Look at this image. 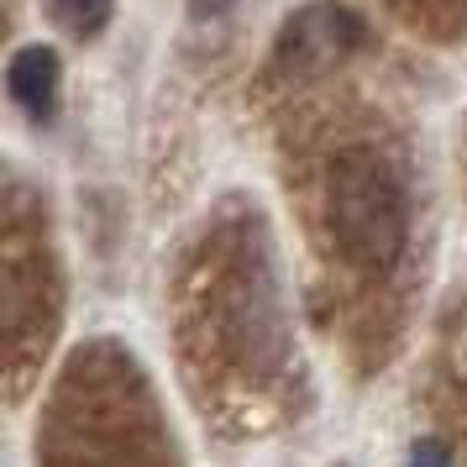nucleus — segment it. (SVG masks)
Here are the masks:
<instances>
[{
	"instance_id": "39448f33",
	"label": "nucleus",
	"mask_w": 467,
	"mask_h": 467,
	"mask_svg": "<svg viewBox=\"0 0 467 467\" xmlns=\"http://www.w3.org/2000/svg\"><path fill=\"white\" fill-rule=\"evenodd\" d=\"M404 467H451V451L441 441H415V451H410Z\"/></svg>"
},
{
	"instance_id": "f03ea898",
	"label": "nucleus",
	"mask_w": 467,
	"mask_h": 467,
	"mask_svg": "<svg viewBox=\"0 0 467 467\" xmlns=\"http://www.w3.org/2000/svg\"><path fill=\"white\" fill-rule=\"evenodd\" d=\"M362 43H368V26H362L358 11H347L337 0H316V5H305L284 22L274 64L284 74H295V79H316L326 68L347 64Z\"/></svg>"
},
{
	"instance_id": "7ed1b4c3",
	"label": "nucleus",
	"mask_w": 467,
	"mask_h": 467,
	"mask_svg": "<svg viewBox=\"0 0 467 467\" xmlns=\"http://www.w3.org/2000/svg\"><path fill=\"white\" fill-rule=\"evenodd\" d=\"M58 53L43 43L22 47L16 58H11V95H16V106L32 116V121H47L53 106H58Z\"/></svg>"
},
{
	"instance_id": "20e7f679",
	"label": "nucleus",
	"mask_w": 467,
	"mask_h": 467,
	"mask_svg": "<svg viewBox=\"0 0 467 467\" xmlns=\"http://www.w3.org/2000/svg\"><path fill=\"white\" fill-rule=\"evenodd\" d=\"M47 11H53L58 26L79 32V37H89V32H100L110 22V0H47Z\"/></svg>"
},
{
	"instance_id": "f257e3e1",
	"label": "nucleus",
	"mask_w": 467,
	"mask_h": 467,
	"mask_svg": "<svg viewBox=\"0 0 467 467\" xmlns=\"http://www.w3.org/2000/svg\"><path fill=\"white\" fill-rule=\"evenodd\" d=\"M331 232L362 274H389L404 257V236H410L404 184L383 158L347 152L331 169Z\"/></svg>"
}]
</instances>
